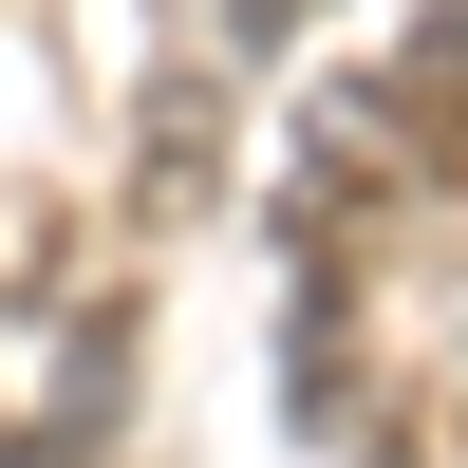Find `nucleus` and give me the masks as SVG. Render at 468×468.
I'll use <instances>...</instances> for the list:
<instances>
[{
  "label": "nucleus",
  "instance_id": "1",
  "mask_svg": "<svg viewBox=\"0 0 468 468\" xmlns=\"http://www.w3.org/2000/svg\"><path fill=\"white\" fill-rule=\"evenodd\" d=\"M225 19H244V57H262V37H300V0H225Z\"/></svg>",
  "mask_w": 468,
  "mask_h": 468
}]
</instances>
